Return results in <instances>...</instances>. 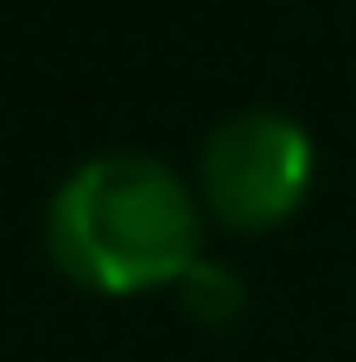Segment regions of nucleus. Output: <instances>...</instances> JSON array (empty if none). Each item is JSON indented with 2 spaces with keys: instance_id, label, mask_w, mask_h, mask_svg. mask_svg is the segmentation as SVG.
<instances>
[{
  "instance_id": "nucleus-1",
  "label": "nucleus",
  "mask_w": 356,
  "mask_h": 362,
  "mask_svg": "<svg viewBox=\"0 0 356 362\" xmlns=\"http://www.w3.org/2000/svg\"><path fill=\"white\" fill-rule=\"evenodd\" d=\"M45 242L83 293L140 299L178 286L191 261H204V204L147 153H96L57 185Z\"/></svg>"
},
{
  "instance_id": "nucleus-2",
  "label": "nucleus",
  "mask_w": 356,
  "mask_h": 362,
  "mask_svg": "<svg viewBox=\"0 0 356 362\" xmlns=\"http://www.w3.org/2000/svg\"><path fill=\"white\" fill-rule=\"evenodd\" d=\"M312 191V134L280 108H236L197 153V204L236 235H268Z\"/></svg>"
},
{
  "instance_id": "nucleus-3",
  "label": "nucleus",
  "mask_w": 356,
  "mask_h": 362,
  "mask_svg": "<svg viewBox=\"0 0 356 362\" xmlns=\"http://www.w3.org/2000/svg\"><path fill=\"white\" fill-rule=\"evenodd\" d=\"M178 299H185L191 318H204V325H229V318L242 312V274L204 255V261H191V274L178 280Z\"/></svg>"
}]
</instances>
